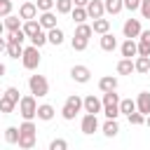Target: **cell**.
Segmentation results:
<instances>
[{
	"instance_id": "6",
	"label": "cell",
	"mask_w": 150,
	"mask_h": 150,
	"mask_svg": "<svg viewBox=\"0 0 150 150\" xmlns=\"http://www.w3.org/2000/svg\"><path fill=\"white\" fill-rule=\"evenodd\" d=\"M19 115H21L23 120H33V117H38V101H35L33 94L21 96V101H19Z\"/></svg>"
},
{
	"instance_id": "13",
	"label": "cell",
	"mask_w": 150,
	"mask_h": 150,
	"mask_svg": "<svg viewBox=\"0 0 150 150\" xmlns=\"http://www.w3.org/2000/svg\"><path fill=\"white\" fill-rule=\"evenodd\" d=\"M136 110L141 112V115H150V91H141L138 96H136Z\"/></svg>"
},
{
	"instance_id": "51",
	"label": "cell",
	"mask_w": 150,
	"mask_h": 150,
	"mask_svg": "<svg viewBox=\"0 0 150 150\" xmlns=\"http://www.w3.org/2000/svg\"><path fill=\"white\" fill-rule=\"evenodd\" d=\"M12 2H14V0H12Z\"/></svg>"
},
{
	"instance_id": "21",
	"label": "cell",
	"mask_w": 150,
	"mask_h": 150,
	"mask_svg": "<svg viewBox=\"0 0 150 150\" xmlns=\"http://www.w3.org/2000/svg\"><path fill=\"white\" fill-rule=\"evenodd\" d=\"M91 28H94V33H98V35H105V33H110V19H94V23H91Z\"/></svg>"
},
{
	"instance_id": "28",
	"label": "cell",
	"mask_w": 150,
	"mask_h": 150,
	"mask_svg": "<svg viewBox=\"0 0 150 150\" xmlns=\"http://www.w3.org/2000/svg\"><path fill=\"white\" fill-rule=\"evenodd\" d=\"M103 5L108 14H120L124 9V0H103Z\"/></svg>"
},
{
	"instance_id": "49",
	"label": "cell",
	"mask_w": 150,
	"mask_h": 150,
	"mask_svg": "<svg viewBox=\"0 0 150 150\" xmlns=\"http://www.w3.org/2000/svg\"><path fill=\"white\" fill-rule=\"evenodd\" d=\"M145 124H148V127H150V115H148V117H145Z\"/></svg>"
},
{
	"instance_id": "3",
	"label": "cell",
	"mask_w": 150,
	"mask_h": 150,
	"mask_svg": "<svg viewBox=\"0 0 150 150\" xmlns=\"http://www.w3.org/2000/svg\"><path fill=\"white\" fill-rule=\"evenodd\" d=\"M19 101H21L19 89H16V87H7L5 94H2V98H0V112H2V115H5V112H12V110L19 105Z\"/></svg>"
},
{
	"instance_id": "35",
	"label": "cell",
	"mask_w": 150,
	"mask_h": 150,
	"mask_svg": "<svg viewBox=\"0 0 150 150\" xmlns=\"http://www.w3.org/2000/svg\"><path fill=\"white\" fill-rule=\"evenodd\" d=\"M5 141L12 143V145L19 143V129H16V127H7V129H5Z\"/></svg>"
},
{
	"instance_id": "7",
	"label": "cell",
	"mask_w": 150,
	"mask_h": 150,
	"mask_svg": "<svg viewBox=\"0 0 150 150\" xmlns=\"http://www.w3.org/2000/svg\"><path fill=\"white\" fill-rule=\"evenodd\" d=\"M21 63L26 70H35L40 66V47L30 45V47H23V56H21Z\"/></svg>"
},
{
	"instance_id": "33",
	"label": "cell",
	"mask_w": 150,
	"mask_h": 150,
	"mask_svg": "<svg viewBox=\"0 0 150 150\" xmlns=\"http://www.w3.org/2000/svg\"><path fill=\"white\" fill-rule=\"evenodd\" d=\"M28 40H30V45H35V47H42V45H47V42H49V40H47L45 28H42V30H38V33H35L33 38H28Z\"/></svg>"
},
{
	"instance_id": "19",
	"label": "cell",
	"mask_w": 150,
	"mask_h": 150,
	"mask_svg": "<svg viewBox=\"0 0 150 150\" xmlns=\"http://www.w3.org/2000/svg\"><path fill=\"white\" fill-rule=\"evenodd\" d=\"M101 49L103 52H115L117 49V38L112 35V33H105V35H101Z\"/></svg>"
},
{
	"instance_id": "47",
	"label": "cell",
	"mask_w": 150,
	"mask_h": 150,
	"mask_svg": "<svg viewBox=\"0 0 150 150\" xmlns=\"http://www.w3.org/2000/svg\"><path fill=\"white\" fill-rule=\"evenodd\" d=\"M5 73H7V66H5V63H0V77H2Z\"/></svg>"
},
{
	"instance_id": "31",
	"label": "cell",
	"mask_w": 150,
	"mask_h": 150,
	"mask_svg": "<svg viewBox=\"0 0 150 150\" xmlns=\"http://www.w3.org/2000/svg\"><path fill=\"white\" fill-rule=\"evenodd\" d=\"M54 7H56V14H70L75 5H73V0H56Z\"/></svg>"
},
{
	"instance_id": "34",
	"label": "cell",
	"mask_w": 150,
	"mask_h": 150,
	"mask_svg": "<svg viewBox=\"0 0 150 150\" xmlns=\"http://www.w3.org/2000/svg\"><path fill=\"white\" fill-rule=\"evenodd\" d=\"M87 45H89V40H87V38H77V35H73V40H70V47H73L75 52H84V49H87Z\"/></svg>"
},
{
	"instance_id": "27",
	"label": "cell",
	"mask_w": 150,
	"mask_h": 150,
	"mask_svg": "<svg viewBox=\"0 0 150 150\" xmlns=\"http://www.w3.org/2000/svg\"><path fill=\"white\" fill-rule=\"evenodd\" d=\"M131 112H136V101L134 98H122L120 101V115H131Z\"/></svg>"
},
{
	"instance_id": "17",
	"label": "cell",
	"mask_w": 150,
	"mask_h": 150,
	"mask_svg": "<svg viewBox=\"0 0 150 150\" xmlns=\"http://www.w3.org/2000/svg\"><path fill=\"white\" fill-rule=\"evenodd\" d=\"M120 52H122V56H124V59L138 56V42H136V40H124V42H122V47H120Z\"/></svg>"
},
{
	"instance_id": "52",
	"label": "cell",
	"mask_w": 150,
	"mask_h": 150,
	"mask_svg": "<svg viewBox=\"0 0 150 150\" xmlns=\"http://www.w3.org/2000/svg\"><path fill=\"white\" fill-rule=\"evenodd\" d=\"M0 115H2V112H0Z\"/></svg>"
},
{
	"instance_id": "50",
	"label": "cell",
	"mask_w": 150,
	"mask_h": 150,
	"mask_svg": "<svg viewBox=\"0 0 150 150\" xmlns=\"http://www.w3.org/2000/svg\"><path fill=\"white\" fill-rule=\"evenodd\" d=\"M2 94H5V91H0V98H2Z\"/></svg>"
},
{
	"instance_id": "29",
	"label": "cell",
	"mask_w": 150,
	"mask_h": 150,
	"mask_svg": "<svg viewBox=\"0 0 150 150\" xmlns=\"http://www.w3.org/2000/svg\"><path fill=\"white\" fill-rule=\"evenodd\" d=\"M70 16H73V21H75V23H84V21L89 19V14H87V7H73Z\"/></svg>"
},
{
	"instance_id": "37",
	"label": "cell",
	"mask_w": 150,
	"mask_h": 150,
	"mask_svg": "<svg viewBox=\"0 0 150 150\" xmlns=\"http://www.w3.org/2000/svg\"><path fill=\"white\" fill-rule=\"evenodd\" d=\"M54 5H56V0H38V2H35L38 12H52Z\"/></svg>"
},
{
	"instance_id": "42",
	"label": "cell",
	"mask_w": 150,
	"mask_h": 150,
	"mask_svg": "<svg viewBox=\"0 0 150 150\" xmlns=\"http://www.w3.org/2000/svg\"><path fill=\"white\" fill-rule=\"evenodd\" d=\"M124 9H129V12L141 9V0H124Z\"/></svg>"
},
{
	"instance_id": "9",
	"label": "cell",
	"mask_w": 150,
	"mask_h": 150,
	"mask_svg": "<svg viewBox=\"0 0 150 150\" xmlns=\"http://www.w3.org/2000/svg\"><path fill=\"white\" fill-rule=\"evenodd\" d=\"M80 129H82V134L91 136L94 131H98V117L91 115V112H87V115L82 117V122H80Z\"/></svg>"
},
{
	"instance_id": "20",
	"label": "cell",
	"mask_w": 150,
	"mask_h": 150,
	"mask_svg": "<svg viewBox=\"0 0 150 150\" xmlns=\"http://www.w3.org/2000/svg\"><path fill=\"white\" fill-rule=\"evenodd\" d=\"M54 105H49V103H42V105H38V120H42V122H49V120H54Z\"/></svg>"
},
{
	"instance_id": "48",
	"label": "cell",
	"mask_w": 150,
	"mask_h": 150,
	"mask_svg": "<svg viewBox=\"0 0 150 150\" xmlns=\"http://www.w3.org/2000/svg\"><path fill=\"white\" fill-rule=\"evenodd\" d=\"M2 30H5V23H2V21H0V35H2Z\"/></svg>"
},
{
	"instance_id": "16",
	"label": "cell",
	"mask_w": 150,
	"mask_h": 150,
	"mask_svg": "<svg viewBox=\"0 0 150 150\" xmlns=\"http://www.w3.org/2000/svg\"><path fill=\"white\" fill-rule=\"evenodd\" d=\"M38 21H40V26H42L45 30H52V28H56V14H54V12H40Z\"/></svg>"
},
{
	"instance_id": "44",
	"label": "cell",
	"mask_w": 150,
	"mask_h": 150,
	"mask_svg": "<svg viewBox=\"0 0 150 150\" xmlns=\"http://www.w3.org/2000/svg\"><path fill=\"white\" fill-rule=\"evenodd\" d=\"M73 5H75V7H87L89 0H73Z\"/></svg>"
},
{
	"instance_id": "11",
	"label": "cell",
	"mask_w": 150,
	"mask_h": 150,
	"mask_svg": "<svg viewBox=\"0 0 150 150\" xmlns=\"http://www.w3.org/2000/svg\"><path fill=\"white\" fill-rule=\"evenodd\" d=\"M70 77H73L75 82L84 84V82H89V77H91V70H89L87 66H73V68H70Z\"/></svg>"
},
{
	"instance_id": "18",
	"label": "cell",
	"mask_w": 150,
	"mask_h": 150,
	"mask_svg": "<svg viewBox=\"0 0 150 150\" xmlns=\"http://www.w3.org/2000/svg\"><path fill=\"white\" fill-rule=\"evenodd\" d=\"M21 21H23V19H21V16H14V14H9V16H5V19H2V23H5V30H7V33L21 30V26H23Z\"/></svg>"
},
{
	"instance_id": "41",
	"label": "cell",
	"mask_w": 150,
	"mask_h": 150,
	"mask_svg": "<svg viewBox=\"0 0 150 150\" xmlns=\"http://www.w3.org/2000/svg\"><path fill=\"white\" fill-rule=\"evenodd\" d=\"M143 122H145V115H141V112H138V110H136V112H131V115H129V124H134V127H141V124H143Z\"/></svg>"
},
{
	"instance_id": "15",
	"label": "cell",
	"mask_w": 150,
	"mask_h": 150,
	"mask_svg": "<svg viewBox=\"0 0 150 150\" xmlns=\"http://www.w3.org/2000/svg\"><path fill=\"white\" fill-rule=\"evenodd\" d=\"M117 84H120V82H117L115 75H103V77L98 80V89H101L103 94H105V91H117Z\"/></svg>"
},
{
	"instance_id": "26",
	"label": "cell",
	"mask_w": 150,
	"mask_h": 150,
	"mask_svg": "<svg viewBox=\"0 0 150 150\" xmlns=\"http://www.w3.org/2000/svg\"><path fill=\"white\" fill-rule=\"evenodd\" d=\"M21 28H23V33H26L28 38H33V35H35L38 30H42V26H40V21H38V19H30V21H23V26H21Z\"/></svg>"
},
{
	"instance_id": "24",
	"label": "cell",
	"mask_w": 150,
	"mask_h": 150,
	"mask_svg": "<svg viewBox=\"0 0 150 150\" xmlns=\"http://www.w3.org/2000/svg\"><path fill=\"white\" fill-rule=\"evenodd\" d=\"M101 129H103V134H105L108 138H112V136L120 134V124H117V120H105Z\"/></svg>"
},
{
	"instance_id": "25",
	"label": "cell",
	"mask_w": 150,
	"mask_h": 150,
	"mask_svg": "<svg viewBox=\"0 0 150 150\" xmlns=\"http://www.w3.org/2000/svg\"><path fill=\"white\" fill-rule=\"evenodd\" d=\"M134 68H136V73H141V75L150 73V56H136Z\"/></svg>"
},
{
	"instance_id": "8",
	"label": "cell",
	"mask_w": 150,
	"mask_h": 150,
	"mask_svg": "<svg viewBox=\"0 0 150 150\" xmlns=\"http://www.w3.org/2000/svg\"><path fill=\"white\" fill-rule=\"evenodd\" d=\"M141 19H127L124 21V26H122V33H124V38L127 40H134V38H138L141 35Z\"/></svg>"
},
{
	"instance_id": "36",
	"label": "cell",
	"mask_w": 150,
	"mask_h": 150,
	"mask_svg": "<svg viewBox=\"0 0 150 150\" xmlns=\"http://www.w3.org/2000/svg\"><path fill=\"white\" fill-rule=\"evenodd\" d=\"M28 35L23 33V28L21 30H14V33H9L7 35V42H16V45H23V40H26Z\"/></svg>"
},
{
	"instance_id": "38",
	"label": "cell",
	"mask_w": 150,
	"mask_h": 150,
	"mask_svg": "<svg viewBox=\"0 0 150 150\" xmlns=\"http://www.w3.org/2000/svg\"><path fill=\"white\" fill-rule=\"evenodd\" d=\"M12 0H0V19H5V16H9L12 14Z\"/></svg>"
},
{
	"instance_id": "2",
	"label": "cell",
	"mask_w": 150,
	"mask_h": 150,
	"mask_svg": "<svg viewBox=\"0 0 150 150\" xmlns=\"http://www.w3.org/2000/svg\"><path fill=\"white\" fill-rule=\"evenodd\" d=\"M103 115L108 117V120H117L120 117V96H117V91H105L103 94Z\"/></svg>"
},
{
	"instance_id": "1",
	"label": "cell",
	"mask_w": 150,
	"mask_h": 150,
	"mask_svg": "<svg viewBox=\"0 0 150 150\" xmlns=\"http://www.w3.org/2000/svg\"><path fill=\"white\" fill-rule=\"evenodd\" d=\"M38 129H35V124H33V120H23V124L19 127V148L21 150H33L35 148V143H38Z\"/></svg>"
},
{
	"instance_id": "39",
	"label": "cell",
	"mask_w": 150,
	"mask_h": 150,
	"mask_svg": "<svg viewBox=\"0 0 150 150\" xmlns=\"http://www.w3.org/2000/svg\"><path fill=\"white\" fill-rule=\"evenodd\" d=\"M138 56H150V40L138 38Z\"/></svg>"
},
{
	"instance_id": "22",
	"label": "cell",
	"mask_w": 150,
	"mask_h": 150,
	"mask_svg": "<svg viewBox=\"0 0 150 150\" xmlns=\"http://www.w3.org/2000/svg\"><path fill=\"white\" fill-rule=\"evenodd\" d=\"M47 40H49L54 47H59V45H63L66 35H63V30H61V28H52V30H47Z\"/></svg>"
},
{
	"instance_id": "40",
	"label": "cell",
	"mask_w": 150,
	"mask_h": 150,
	"mask_svg": "<svg viewBox=\"0 0 150 150\" xmlns=\"http://www.w3.org/2000/svg\"><path fill=\"white\" fill-rule=\"evenodd\" d=\"M49 150H68V141L66 138H54L49 143Z\"/></svg>"
},
{
	"instance_id": "4",
	"label": "cell",
	"mask_w": 150,
	"mask_h": 150,
	"mask_svg": "<svg viewBox=\"0 0 150 150\" xmlns=\"http://www.w3.org/2000/svg\"><path fill=\"white\" fill-rule=\"evenodd\" d=\"M82 103H84V98H80L77 94L68 96V98H66V103H63V108H61L63 120H75V115H77L80 110H84V108H82Z\"/></svg>"
},
{
	"instance_id": "30",
	"label": "cell",
	"mask_w": 150,
	"mask_h": 150,
	"mask_svg": "<svg viewBox=\"0 0 150 150\" xmlns=\"http://www.w3.org/2000/svg\"><path fill=\"white\" fill-rule=\"evenodd\" d=\"M75 35H77V38H87V40H89V38L94 35V28H91L89 23H77V26H75Z\"/></svg>"
},
{
	"instance_id": "14",
	"label": "cell",
	"mask_w": 150,
	"mask_h": 150,
	"mask_svg": "<svg viewBox=\"0 0 150 150\" xmlns=\"http://www.w3.org/2000/svg\"><path fill=\"white\" fill-rule=\"evenodd\" d=\"M19 16H21L23 21L38 19V7H35V2H21V7H19Z\"/></svg>"
},
{
	"instance_id": "10",
	"label": "cell",
	"mask_w": 150,
	"mask_h": 150,
	"mask_svg": "<svg viewBox=\"0 0 150 150\" xmlns=\"http://www.w3.org/2000/svg\"><path fill=\"white\" fill-rule=\"evenodd\" d=\"M82 108H84V112L98 115V112L103 110V101H101V98H96L94 94H89V96H84V103H82Z\"/></svg>"
},
{
	"instance_id": "43",
	"label": "cell",
	"mask_w": 150,
	"mask_h": 150,
	"mask_svg": "<svg viewBox=\"0 0 150 150\" xmlns=\"http://www.w3.org/2000/svg\"><path fill=\"white\" fill-rule=\"evenodd\" d=\"M141 14L143 19H150V0H141Z\"/></svg>"
},
{
	"instance_id": "46",
	"label": "cell",
	"mask_w": 150,
	"mask_h": 150,
	"mask_svg": "<svg viewBox=\"0 0 150 150\" xmlns=\"http://www.w3.org/2000/svg\"><path fill=\"white\" fill-rule=\"evenodd\" d=\"M138 38H141V40H150V30H141Z\"/></svg>"
},
{
	"instance_id": "5",
	"label": "cell",
	"mask_w": 150,
	"mask_h": 150,
	"mask_svg": "<svg viewBox=\"0 0 150 150\" xmlns=\"http://www.w3.org/2000/svg\"><path fill=\"white\" fill-rule=\"evenodd\" d=\"M28 89H30L33 96L42 98V96L49 94V82H47L45 75H30V77H28Z\"/></svg>"
},
{
	"instance_id": "45",
	"label": "cell",
	"mask_w": 150,
	"mask_h": 150,
	"mask_svg": "<svg viewBox=\"0 0 150 150\" xmlns=\"http://www.w3.org/2000/svg\"><path fill=\"white\" fill-rule=\"evenodd\" d=\"M2 52H7V40L0 35V54H2Z\"/></svg>"
},
{
	"instance_id": "32",
	"label": "cell",
	"mask_w": 150,
	"mask_h": 150,
	"mask_svg": "<svg viewBox=\"0 0 150 150\" xmlns=\"http://www.w3.org/2000/svg\"><path fill=\"white\" fill-rule=\"evenodd\" d=\"M7 54L12 59H21L23 56V45H16V42H7Z\"/></svg>"
},
{
	"instance_id": "23",
	"label": "cell",
	"mask_w": 150,
	"mask_h": 150,
	"mask_svg": "<svg viewBox=\"0 0 150 150\" xmlns=\"http://www.w3.org/2000/svg\"><path fill=\"white\" fill-rule=\"evenodd\" d=\"M131 73H136L131 59H122V61H117V75H131Z\"/></svg>"
},
{
	"instance_id": "12",
	"label": "cell",
	"mask_w": 150,
	"mask_h": 150,
	"mask_svg": "<svg viewBox=\"0 0 150 150\" xmlns=\"http://www.w3.org/2000/svg\"><path fill=\"white\" fill-rule=\"evenodd\" d=\"M87 14H89V19H101V16L105 14V5H103V0H89V5H87Z\"/></svg>"
}]
</instances>
